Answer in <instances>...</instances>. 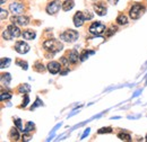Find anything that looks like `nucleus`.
<instances>
[{
  "label": "nucleus",
  "mask_w": 147,
  "mask_h": 142,
  "mask_svg": "<svg viewBox=\"0 0 147 142\" xmlns=\"http://www.w3.org/2000/svg\"><path fill=\"white\" fill-rule=\"evenodd\" d=\"M10 21L18 26H26L28 24V18L26 16H14V17H11Z\"/></svg>",
  "instance_id": "nucleus-9"
},
{
  "label": "nucleus",
  "mask_w": 147,
  "mask_h": 142,
  "mask_svg": "<svg viewBox=\"0 0 147 142\" xmlns=\"http://www.w3.org/2000/svg\"><path fill=\"white\" fill-rule=\"evenodd\" d=\"M43 46H44V49H47V50H49V51H51L53 53L61 51L62 48H63L62 44L59 41H55V40H48V41H45L43 43Z\"/></svg>",
  "instance_id": "nucleus-2"
},
{
  "label": "nucleus",
  "mask_w": 147,
  "mask_h": 142,
  "mask_svg": "<svg viewBox=\"0 0 147 142\" xmlns=\"http://www.w3.org/2000/svg\"><path fill=\"white\" fill-rule=\"evenodd\" d=\"M9 10H10L14 15H19V14H22L23 10H24V5H23V2H13V3H10V6H9Z\"/></svg>",
  "instance_id": "nucleus-7"
},
{
  "label": "nucleus",
  "mask_w": 147,
  "mask_h": 142,
  "mask_svg": "<svg viewBox=\"0 0 147 142\" xmlns=\"http://www.w3.org/2000/svg\"><path fill=\"white\" fill-rule=\"evenodd\" d=\"M23 140L28 141V140H30V135H23Z\"/></svg>",
  "instance_id": "nucleus-34"
},
{
  "label": "nucleus",
  "mask_w": 147,
  "mask_h": 142,
  "mask_svg": "<svg viewBox=\"0 0 147 142\" xmlns=\"http://www.w3.org/2000/svg\"><path fill=\"white\" fill-rule=\"evenodd\" d=\"M30 90H31V87H30L27 84H25V85H22V86H20V87L18 88L19 92H24V94H27Z\"/></svg>",
  "instance_id": "nucleus-20"
},
{
  "label": "nucleus",
  "mask_w": 147,
  "mask_h": 142,
  "mask_svg": "<svg viewBox=\"0 0 147 142\" xmlns=\"http://www.w3.org/2000/svg\"><path fill=\"white\" fill-rule=\"evenodd\" d=\"M9 138L11 139V140H15V141H17L19 139V134H18V131L14 127V129H11L10 130V133H9Z\"/></svg>",
  "instance_id": "nucleus-18"
},
{
  "label": "nucleus",
  "mask_w": 147,
  "mask_h": 142,
  "mask_svg": "<svg viewBox=\"0 0 147 142\" xmlns=\"http://www.w3.org/2000/svg\"><path fill=\"white\" fill-rule=\"evenodd\" d=\"M7 15H8V11L5 10V9H1V20H3L5 18H7Z\"/></svg>",
  "instance_id": "nucleus-29"
},
{
  "label": "nucleus",
  "mask_w": 147,
  "mask_h": 142,
  "mask_svg": "<svg viewBox=\"0 0 147 142\" xmlns=\"http://www.w3.org/2000/svg\"><path fill=\"white\" fill-rule=\"evenodd\" d=\"M16 64L19 66L22 69H24V70H26L27 69V62H25V61H22V60H16Z\"/></svg>",
  "instance_id": "nucleus-22"
},
{
  "label": "nucleus",
  "mask_w": 147,
  "mask_h": 142,
  "mask_svg": "<svg viewBox=\"0 0 147 142\" xmlns=\"http://www.w3.org/2000/svg\"><path fill=\"white\" fill-rule=\"evenodd\" d=\"M10 82V74L9 73H2L1 74V84L3 86H8Z\"/></svg>",
  "instance_id": "nucleus-16"
},
{
  "label": "nucleus",
  "mask_w": 147,
  "mask_h": 142,
  "mask_svg": "<svg viewBox=\"0 0 147 142\" xmlns=\"http://www.w3.org/2000/svg\"><path fill=\"white\" fill-rule=\"evenodd\" d=\"M74 6H75V3H74L73 0H66V1L62 3V9H63L65 11H68V10L73 9Z\"/></svg>",
  "instance_id": "nucleus-15"
},
{
  "label": "nucleus",
  "mask_w": 147,
  "mask_h": 142,
  "mask_svg": "<svg viewBox=\"0 0 147 142\" xmlns=\"http://www.w3.org/2000/svg\"><path fill=\"white\" fill-rule=\"evenodd\" d=\"M144 11H145L144 6L140 5V3H136V5H134V6L130 8L129 16H130V18H132V19H138V18L144 14Z\"/></svg>",
  "instance_id": "nucleus-3"
},
{
  "label": "nucleus",
  "mask_w": 147,
  "mask_h": 142,
  "mask_svg": "<svg viewBox=\"0 0 147 142\" xmlns=\"http://www.w3.org/2000/svg\"><path fill=\"white\" fill-rule=\"evenodd\" d=\"M118 138H119L120 140H123V141H130V140H131L130 134L126 133V132H121V133H119V134H118Z\"/></svg>",
  "instance_id": "nucleus-19"
},
{
  "label": "nucleus",
  "mask_w": 147,
  "mask_h": 142,
  "mask_svg": "<svg viewBox=\"0 0 147 142\" xmlns=\"http://www.w3.org/2000/svg\"><path fill=\"white\" fill-rule=\"evenodd\" d=\"M85 15V18L87 19V20H90V19H92L93 18V15L90 13V11H86V14H84Z\"/></svg>",
  "instance_id": "nucleus-32"
},
{
  "label": "nucleus",
  "mask_w": 147,
  "mask_h": 142,
  "mask_svg": "<svg viewBox=\"0 0 147 142\" xmlns=\"http://www.w3.org/2000/svg\"><path fill=\"white\" fill-rule=\"evenodd\" d=\"M61 6H62V5H61V2H60L59 0H55V1H52V2H50V3L48 5L47 11H48V14H50V15H55V14H57V13L59 11V9H60Z\"/></svg>",
  "instance_id": "nucleus-6"
},
{
  "label": "nucleus",
  "mask_w": 147,
  "mask_h": 142,
  "mask_svg": "<svg viewBox=\"0 0 147 142\" xmlns=\"http://www.w3.org/2000/svg\"><path fill=\"white\" fill-rule=\"evenodd\" d=\"M22 34V32H20V29H19L18 26H16L15 24H13V25H9L8 27H7V29L2 33V37L5 38V40H13V38H15V37H18L20 36Z\"/></svg>",
  "instance_id": "nucleus-1"
},
{
  "label": "nucleus",
  "mask_w": 147,
  "mask_h": 142,
  "mask_svg": "<svg viewBox=\"0 0 147 142\" xmlns=\"http://www.w3.org/2000/svg\"><path fill=\"white\" fill-rule=\"evenodd\" d=\"M90 53H93V52H87V51H84V52L82 53V55L79 56V58H80V60H82V61H85V60L88 58V54H90Z\"/></svg>",
  "instance_id": "nucleus-26"
},
{
  "label": "nucleus",
  "mask_w": 147,
  "mask_h": 142,
  "mask_svg": "<svg viewBox=\"0 0 147 142\" xmlns=\"http://www.w3.org/2000/svg\"><path fill=\"white\" fill-rule=\"evenodd\" d=\"M33 130H34V124H33L32 122H27L24 132H31V131H33Z\"/></svg>",
  "instance_id": "nucleus-23"
},
{
  "label": "nucleus",
  "mask_w": 147,
  "mask_h": 142,
  "mask_svg": "<svg viewBox=\"0 0 147 142\" xmlns=\"http://www.w3.org/2000/svg\"><path fill=\"white\" fill-rule=\"evenodd\" d=\"M85 20H86L85 15H84L82 11H78V13L74 16V24H75L76 27H80V26L84 24Z\"/></svg>",
  "instance_id": "nucleus-11"
},
{
  "label": "nucleus",
  "mask_w": 147,
  "mask_h": 142,
  "mask_svg": "<svg viewBox=\"0 0 147 142\" xmlns=\"http://www.w3.org/2000/svg\"><path fill=\"white\" fill-rule=\"evenodd\" d=\"M14 122L16 123V126L18 127L19 130H22V129H23V127H22V122H20V120H19V119H16ZM22 131H23V130H22Z\"/></svg>",
  "instance_id": "nucleus-31"
},
{
  "label": "nucleus",
  "mask_w": 147,
  "mask_h": 142,
  "mask_svg": "<svg viewBox=\"0 0 147 142\" xmlns=\"http://www.w3.org/2000/svg\"><path fill=\"white\" fill-rule=\"evenodd\" d=\"M78 53L73 50V51H69L68 52V60H69V62H71V63H76L77 61H78Z\"/></svg>",
  "instance_id": "nucleus-14"
},
{
  "label": "nucleus",
  "mask_w": 147,
  "mask_h": 142,
  "mask_svg": "<svg viewBox=\"0 0 147 142\" xmlns=\"http://www.w3.org/2000/svg\"><path fill=\"white\" fill-rule=\"evenodd\" d=\"M11 98V95L9 92H5L2 91L1 92V100H5V99H10Z\"/></svg>",
  "instance_id": "nucleus-24"
},
{
  "label": "nucleus",
  "mask_w": 147,
  "mask_h": 142,
  "mask_svg": "<svg viewBox=\"0 0 147 142\" xmlns=\"http://www.w3.org/2000/svg\"><path fill=\"white\" fill-rule=\"evenodd\" d=\"M115 31H117V27H113V26H112L110 29H109V32H107L105 36H107V37H109V36H111L113 33H115Z\"/></svg>",
  "instance_id": "nucleus-28"
},
{
  "label": "nucleus",
  "mask_w": 147,
  "mask_h": 142,
  "mask_svg": "<svg viewBox=\"0 0 147 142\" xmlns=\"http://www.w3.org/2000/svg\"><path fill=\"white\" fill-rule=\"evenodd\" d=\"M9 62H10V60H9V59H5V58H2V59H1V68L3 69L6 66H8V64H9Z\"/></svg>",
  "instance_id": "nucleus-25"
},
{
  "label": "nucleus",
  "mask_w": 147,
  "mask_h": 142,
  "mask_svg": "<svg viewBox=\"0 0 147 142\" xmlns=\"http://www.w3.org/2000/svg\"><path fill=\"white\" fill-rule=\"evenodd\" d=\"M105 31H107L105 25H104V24H102V23H98V21L93 23L92 25L90 26V32H91L92 34H94V35H96V36L102 35Z\"/></svg>",
  "instance_id": "nucleus-4"
},
{
  "label": "nucleus",
  "mask_w": 147,
  "mask_h": 142,
  "mask_svg": "<svg viewBox=\"0 0 147 142\" xmlns=\"http://www.w3.org/2000/svg\"><path fill=\"white\" fill-rule=\"evenodd\" d=\"M60 69H61V64L59 62H57V61H51L48 64V70L50 71V73H52V74L58 73L60 71Z\"/></svg>",
  "instance_id": "nucleus-12"
},
{
  "label": "nucleus",
  "mask_w": 147,
  "mask_h": 142,
  "mask_svg": "<svg viewBox=\"0 0 147 142\" xmlns=\"http://www.w3.org/2000/svg\"><path fill=\"white\" fill-rule=\"evenodd\" d=\"M28 100H30V98H28V95L26 94V95H25V100L23 102V104H22V107H26V105L28 104Z\"/></svg>",
  "instance_id": "nucleus-30"
},
{
  "label": "nucleus",
  "mask_w": 147,
  "mask_h": 142,
  "mask_svg": "<svg viewBox=\"0 0 147 142\" xmlns=\"http://www.w3.org/2000/svg\"><path fill=\"white\" fill-rule=\"evenodd\" d=\"M94 10H95V13H96L98 16H104V15H107L108 8H107L105 3L101 1V2H97L96 5H94Z\"/></svg>",
  "instance_id": "nucleus-10"
},
{
  "label": "nucleus",
  "mask_w": 147,
  "mask_h": 142,
  "mask_svg": "<svg viewBox=\"0 0 147 142\" xmlns=\"http://www.w3.org/2000/svg\"><path fill=\"white\" fill-rule=\"evenodd\" d=\"M34 69H35L37 72H43V71L45 70L44 66H43L41 62H36V63H35V67H34Z\"/></svg>",
  "instance_id": "nucleus-21"
},
{
  "label": "nucleus",
  "mask_w": 147,
  "mask_h": 142,
  "mask_svg": "<svg viewBox=\"0 0 147 142\" xmlns=\"http://www.w3.org/2000/svg\"><path fill=\"white\" fill-rule=\"evenodd\" d=\"M110 132H112L111 127H103V129L98 130V133H100V134H101V133H110Z\"/></svg>",
  "instance_id": "nucleus-27"
},
{
  "label": "nucleus",
  "mask_w": 147,
  "mask_h": 142,
  "mask_svg": "<svg viewBox=\"0 0 147 142\" xmlns=\"http://www.w3.org/2000/svg\"><path fill=\"white\" fill-rule=\"evenodd\" d=\"M117 23L119 25H126L128 23V18L126 17L123 14H120L118 17H117Z\"/></svg>",
  "instance_id": "nucleus-17"
},
{
  "label": "nucleus",
  "mask_w": 147,
  "mask_h": 142,
  "mask_svg": "<svg viewBox=\"0 0 147 142\" xmlns=\"http://www.w3.org/2000/svg\"><path fill=\"white\" fill-rule=\"evenodd\" d=\"M108 1H109V2H110L111 5H117V3H118V1H119V0H108Z\"/></svg>",
  "instance_id": "nucleus-33"
},
{
  "label": "nucleus",
  "mask_w": 147,
  "mask_h": 142,
  "mask_svg": "<svg viewBox=\"0 0 147 142\" xmlns=\"http://www.w3.org/2000/svg\"><path fill=\"white\" fill-rule=\"evenodd\" d=\"M23 37L25 38V40H34L35 38V32L34 31H32V29H26V31H24V33L22 34Z\"/></svg>",
  "instance_id": "nucleus-13"
},
{
  "label": "nucleus",
  "mask_w": 147,
  "mask_h": 142,
  "mask_svg": "<svg viewBox=\"0 0 147 142\" xmlns=\"http://www.w3.org/2000/svg\"><path fill=\"white\" fill-rule=\"evenodd\" d=\"M15 50L16 52H18L19 54H24L27 53L30 51V46L28 44H26L24 41H18L16 44H15Z\"/></svg>",
  "instance_id": "nucleus-8"
},
{
  "label": "nucleus",
  "mask_w": 147,
  "mask_h": 142,
  "mask_svg": "<svg viewBox=\"0 0 147 142\" xmlns=\"http://www.w3.org/2000/svg\"><path fill=\"white\" fill-rule=\"evenodd\" d=\"M60 38L65 42H75L78 38V33L74 29H67L62 34H60Z\"/></svg>",
  "instance_id": "nucleus-5"
}]
</instances>
